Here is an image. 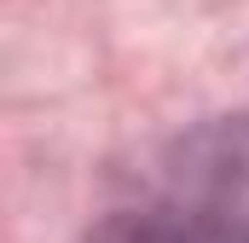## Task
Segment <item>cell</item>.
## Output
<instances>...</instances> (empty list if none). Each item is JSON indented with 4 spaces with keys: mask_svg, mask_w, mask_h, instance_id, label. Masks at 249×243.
Here are the masks:
<instances>
[{
    "mask_svg": "<svg viewBox=\"0 0 249 243\" xmlns=\"http://www.w3.org/2000/svg\"><path fill=\"white\" fill-rule=\"evenodd\" d=\"M81 243H186V232L151 203V197H133V203H116L110 214H99Z\"/></svg>",
    "mask_w": 249,
    "mask_h": 243,
    "instance_id": "2",
    "label": "cell"
},
{
    "mask_svg": "<svg viewBox=\"0 0 249 243\" xmlns=\"http://www.w3.org/2000/svg\"><path fill=\"white\" fill-rule=\"evenodd\" d=\"M186 243H249V116H209L174 133L139 174Z\"/></svg>",
    "mask_w": 249,
    "mask_h": 243,
    "instance_id": "1",
    "label": "cell"
}]
</instances>
